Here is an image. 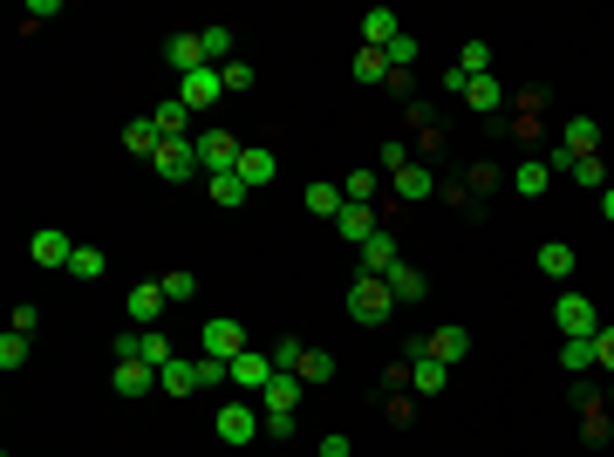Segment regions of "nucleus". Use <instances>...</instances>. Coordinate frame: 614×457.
I'll return each mask as SVG.
<instances>
[{
	"label": "nucleus",
	"instance_id": "obj_3",
	"mask_svg": "<svg viewBox=\"0 0 614 457\" xmlns=\"http://www.w3.org/2000/svg\"><path fill=\"white\" fill-rule=\"evenodd\" d=\"M198 348H205L212 362H239V355H246V328H239L232 314H212V321L198 328Z\"/></svg>",
	"mask_w": 614,
	"mask_h": 457
},
{
	"label": "nucleus",
	"instance_id": "obj_42",
	"mask_svg": "<svg viewBox=\"0 0 614 457\" xmlns=\"http://www.w3.org/2000/svg\"><path fill=\"white\" fill-rule=\"evenodd\" d=\"M219 82H226V96H239V89H253V69H246V62H226V69H219Z\"/></svg>",
	"mask_w": 614,
	"mask_h": 457
},
{
	"label": "nucleus",
	"instance_id": "obj_31",
	"mask_svg": "<svg viewBox=\"0 0 614 457\" xmlns=\"http://www.w3.org/2000/svg\"><path fill=\"white\" fill-rule=\"evenodd\" d=\"M335 226H342V239H355V246H362V239L376 232V212H369V205H342V219H335Z\"/></svg>",
	"mask_w": 614,
	"mask_h": 457
},
{
	"label": "nucleus",
	"instance_id": "obj_46",
	"mask_svg": "<svg viewBox=\"0 0 614 457\" xmlns=\"http://www.w3.org/2000/svg\"><path fill=\"white\" fill-rule=\"evenodd\" d=\"M594 355H601V369H614V328H601V335H594Z\"/></svg>",
	"mask_w": 614,
	"mask_h": 457
},
{
	"label": "nucleus",
	"instance_id": "obj_39",
	"mask_svg": "<svg viewBox=\"0 0 614 457\" xmlns=\"http://www.w3.org/2000/svg\"><path fill=\"white\" fill-rule=\"evenodd\" d=\"M103 267H110V260H103L96 246H76V260H69V273H76V280H103Z\"/></svg>",
	"mask_w": 614,
	"mask_h": 457
},
{
	"label": "nucleus",
	"instance_id": "obj_44",
	"mask_svg": "<svg viewBox=\"0 0 614 457\" xmlns=\"http://www.w3.org/2000/svg\"><path fill=\"white\" fill-rule=\"evenodd\" d=\"M35 321H41V307H35V301L14 307V335H35Z\"/></svg>",
	"mask_w": 614,
	"mask_h": 457
},
{
	"label": "nucleus",
	"instance_id": "obj_32",
	"mask_svg": "<svg viewBox=\"0 0 614 457\" xmlns=\"http://www.w3.org/2000/svg\"><path fill=\"white\" fill-rule=\"evenodd\" d=\"M157 287H164V301H171V307H185V301H192V294H198V273L171 267V273H164V280H157Z\"/></svg>",
	"mask_w": 614,
	"mask_h": 457
},
{
	"label": "nucleus",
	"instance_id": "obj_4",
	"mask_svg": "<svg viewBox=\"0 0 614 457\" xmlns=\"http://www.w3.org/2000/svg\"><path fill=\"white\" fill-rule=\"evenodd\" d=\"M553 321H560V335H567V342H594V335H601V314H594L587 294H560Z\"/></svg>",
	"mask_w": 614,
	"mask_h": 457
},
{
	"label": "nucleus",
	"instance_id": "obj_30",
	"mask_svg": "<svg viewBox=\"0 0 614 457\" xmlns=\"http://www.w3.org/2000/svg\"><path fill=\"white\" fill-rule=\"evenodd\" d=\"M348 69H355V82H389V55H383V48H355Z\"/></svg>",
	"mask_w": 614,
	"mask_h": 457
},
{
	"label": "nucleus",
	"instance_id": "obj_48",
	"mask_svg": "<svg viewBox=\"0 0 614 457\" xmlns=\"http://www.w3.org/2000/svg\"><path fill=\"white\" fill-rule=\"evenodd\" d=\"M601 219H608V226H614V185L601 191Z\"/></svg>",
	"mask_w": 614,
	"mask_h": 457
},
{
	"label": "nucleus",
	"instance_id": "obj_23",
	"mask_svg": "<svg viewBox=\"0 0 614 457\" xmlns=\"http://www.w3.org/2000/svg\"><path fill=\"white\" fill-rule=\"evenodd\" d=\"M157 144H164V130H157L151 116H137V123H123V151H137V157H157Z\"/></svg>",
	"mask_w": 614,
	"mask_h": 457
},
{
	"label": "nucleus",
	"instance_id": "obj_8",
	"mask_svg": "<svg viewBox=\"0 0 614 457\" xmlns=\"http://www.w3.org/2000/svg\"><path fill=\"white\" fill-rule=\"evenodd\" d=\"M219 96H226V82H219V69H192V76H178V103H185V110H212V103H219Z\"/></svg>",
	"mask_w": 614,
	"mask_h": 457
},
{
	"label": "nucleus",
	"instance_id": "obj_9",
	"mask_svg": "<svg viewBox=\"0 0 614 457\" xmlns=\"http://www.w3.org/2000/svg\"><path fill=\"white\" fill-rule=\"evenodd\" d=\"M28 260H35V267H69V260H76V239L62 226H41L35 239H28Z\"/></svg>",
	"mask_w": 614,
	"mask_h": 457
},
{
	"label": "nucleus",
	"instance_id": "obj_41",
	"mask_svg": "<svg viewBox=\"0 0 614 457\" xmlns=\"http://www.w3.org/2000/svg\"><path fill=\"white\" fill-rule=\"evenodd\" d=\"M567 178H580V185H601V191H608V164H601V157H574V171H567Z\"/></svg>",
	"mask_w": 614,
	"mask_h": 457
},
{
	"label": "nucleus",
	"instance_id": "obj_13",
	"mask_svg": "<svg viewBox=\"0 0 614 457\" xmlns=\"http://www.w3.org/2000/svg\"><path fill=\"white\" fill-rule=\"evenodd\" d=\"M116 396H151V389H157V369H151V362H137V355H116Z\"/></svg>",
	"mask_w": 614,
	"mask_h": 457
},
{
	"label": "nucleus",
	"instance_id": "obj_24",
	"mask_svg": "<svg viewBox=\"0 0 614 457\" xmlns=\"http://www.w3.org/2000/svg\"><path fill=\"white\" fill-rule=\"evenodd\" d=\"M198 48H205V62H212V69L239 62V55H232V28H219V21H212V28H198Z\"/></svg>",
	"mask_w": 614,
	"mask_h": 457
},
{
	"label": "nucleus",
	"instance_id": "obj_1",
	"mask_svg": "<svg viewBox=\"0 0 614 457\" xmlns=\"http://www.w3.org/2000/svg\"><path fill=\"white\" fill-rule=\"evenodd\" d=\"M389 307H396L389 280H376V273H355V280H348V321L376 328V321H389Z\"/></svg>",
	"mask_w": 614,
	"mask_h": 457
},
{
	"label": "nucleus",
	"instance_id": "obj_22",
	"mask_svg": "<svg viewBox=\"0 0 614 457\" xmlns=\"http://www.w3.org/2000/svg\"><path fill=\"white\" fill-rule=\"evenodd\" d=\"M301 205L314 212V219H342L348 191H342V185H307V191H301Z\"/></svg>",
	"mask_w": 614,
	"mask_h": 457
},
{
	"label": "nucleus",
	"instance_id": "obj_7",
	"mask_svg": "<svg viewBox=\"0 0 614 457\" xmlns=\"http://www.w3.org/2000/svg\"><path fill=\"white\" fill-rule=\"evenodd\" d=\"M273 376H280V362H273V348H267V355H260V348H246V355L232 362V389H246L253 403H260V389H267Z\"/></svg>",
	"mask_w": 614,
	"mask_h": 457
},
{
	"label": "nucleus",
	"instance_id": "obj_10",
	"mask_svg": "<svg viewBox=\"0 0 614 457\" xmlns=\"http://www.w3.org/2000/svg\"><path fill=\"white\" fill-rule=\"evenodd\" d=\"M410 355H437V362H444V369H458L464 355H471V335H464L458 321H451V328H437V335H430V342H417V348H410Z\"/></svg>",
	"mask_w": 614,
	"mask_h": 457
},
{
	"label": "nucleus",
	"instance_id": "obj_12",
	"mask_svg": "<svg viewBox=\"0 0 614 457\" xmlns=\"http://www.w3.org/2000/svg\"><path fill=\"white\" fill-rule=\"evenodd\" d=\"M389 267H403V260H396V232H389V226H376L369 239H362V273L389 280Z\"/></svg>",
	"mask_w": 614,
	"mask_h": 457
},
{
	"label": "nucleus",
	"instance_id": "obj_15",
	"mask_svg": "<svg viewBox=\"0 0 614 457\" xmlns=\"http://www.w3.org/2000/svg\"><path fill=\"white\" fill-rule=\"evenodd\" d=\"M164 62H171L178 76H192V69H212V62H205V48H198V35H171V41H164Z\"/></svg>",
	"mask_w": 614,
	"mask_h": 457
},
{
	"label": "nucleus",
	"instance_id": "obj_11",
	"mask_svg": "<svg viewBox=\"0 0 614 457\" xmlns=\"http://www.w3.org/2000/svg\"><path fill=\"white\" fill-rule=\"evenodd\" d=\"M151 164L164 171V178H192V171H198V144H192V137H164Z\"/></svg>",
	"mask_w": 614,
	"mask_h": 457
},
{
	"label": "nucleus",
	"instance_id": "obj_6",
	"mask_svg": "<svg viewBox=\"0 0 614 457\" xmlns=\"http://www.w3.org/2000/svg\"><path fill=\"white\" fill-rule=\"evenodd\" d=\"M212 430H219L226 444H253V437L267 430V417H260L253 403H219V417H212Z\"/></svg>",
	"mask_w": 614,
	"mask_h": 457
},
{
	"label": "nucleus",
	"instance_id": "obj_36",
	"mask_svg": "<svg viewBox=\"0 0 614 457\" xmlns=\"http://www.w3.org/2000/svg\"><path fill=\"white\" fill-rule=\"evenodd\" d=\"M294 376H301V382H328V376H335V355H328V348H307Z\"/></svg>",
	"mask_w": 614,
	"mask_h": 457
},
{
	"label": "nucleus",
	"instance_id": "obj_35",
	"mask_svg": "<svg viewBox=\"0 0 614 457\" xmlns=\"http://www.w3.org/2000/svg\"><path fill=\"white\" fill-rule=\"evenodd\" d=\"M342 191H348V205H369V198L383 191V178H376V171H348V178H342Z\"/></svg>",
	"mask_w": 614,
	"mask_h": 457
},
{
	"label": "nucleus",
	"instance_id": "obj_43",
	"mask_svg": "<svg viewBox=\"0 0 614 457\" xmlns=\"http://www.w3.org/2000/svg\"><path fill=\"white\" fill-rule=\"evenodd\" d=\"M301 355H307V342H280V348H273V362H280V369H287V376H294V369H301Z\"/></svg>",
	"mask_w": 614,
	"mask_h": 457
},
{
	"label": "nucleus",
	"instance_id": "obj_18",
	"mask_svg": "<svg viewBox=\"0 0 614 457\" xmlns=\"http://www.w3.org/2000/svg\"><path fill=\"white\" fill-rule=\"evenodd\" d=\"M396 35H403V28H396V7H369V14H362V48H389Z\"/></svg>",
	"mask_w": 614,
	"mask_h": 457
},
{
	"label": "nucleus",
	"instance_id": "obj_34",
	"mask_svg": "<svg viewBox=\"0 0 614 457\" xmlns=\"http://www.w3.org/2000/svg\"><path fill=\"white\" fill-rule=\"evenodd\" d=\"M205 185H212V198H219V205H246V178H239V171H219V178H205Z\"/></svg>",
	"mask_w": 614,
	"mask_h": 457
},
{
	"label": "nucleus",
	"instance_id": "obj_25",
	"mask_svg": "<svg viewBox=\"0 0 614 457\" xmlns=\"http://www.w3.org/2000/svg\"><path fill=\"white\" fill-rule=\"evenodd\" d=\"M389 191H396V198H430V191H437V178H430L423 164H403V171L389 178Z\"/></svg>",
	"mask_w": 614,
	"mask_h": 457
},
{
	"label": "nucleus",
	"instance_id": "obj_45",
	"mask_svg": "<svg viewBox=\"0 0 614 457\" xmlns=\"http://www.w3.org/2000/svg\"><path fill=\"white\" fill-rule=\"evenodd\" d=\"M403 164H410V151H403V144H383V171H389V178H396Z\"/></svg>",
	"mask_w": 614,
	"mask_h": 457
},
{
	"label": "nucleus",
	"instance_id": "obj_14",
	"mask_svg": "<svg viewBox=\"0 0 614 457\" xmlns=\"http://www.w3.org/2000/svg\"><path fill=\"white\" fill-rule=\"evenodd\" d=\"M164 287H157V280H144V287H130V321H137V328H157V314H164Z\"/></svg>",
	"mask_w": 614,
	"mask_h": 457
},
{
	"label": "nucleus",
	"instance_id": "obj_37",
	"mask_svg": "<svg viewBox=\"0 0 614 457\" xmlns=\"http://www.w3.org/2000/svg\"><path fill=\"white\" fill-rule=\"evenodd\" d=\"M458 69H464V76H492V48H485V41H464Z\"/></svg>",
	"mask_w": 614,
	"mask_h": 457
},
{
	"label": "nucleus",
	"instance_id": "obj_17",
	"mask_svg": "<svg viewBox=\"0 0 614 457\" xmlns=\"http://www.w3.org/2000/svg\"><path fill=\"white\" fill-rule=\"evenodd\" d=\"M594 144H601V123H594V116H574V123L560 130V151L567 157H594Z\"/></svg>",
	"mask_w": 614,
	"mask_h": 457
},
{
	"label": "nucleus",
	"instance_id": "obj_20",
	"mask_svg": "<svg viewBox=\"0 0 614 457\" xmlns=\"http://www.w3.org/2000/svg\"><path fill=\"white\" fill-rule=\"evenodd\" d=\"M512 191H519V198H546V191H553V171H546V157H526V164L512 171Z\"/></svg>",
	"mask_w": 614,
	"mask_h": 457
},
{
	"label": "nucleus",
	"instance_id": "obj_38",
	"mask_svg": "<svg viewBox=\"0 0 614 457\" xmlns=\"http://www.w3.org/2000/svg\"><path fill=\"white\" fill-rule=\"evenodd\" d=\"M383 55H389V76H410V62H417V35H396Z\"/></svg>",
	"mask_w": 614,
	"mask_h": 457
},
{
	"label": "nucleus",
	"instance_id": "obj_40",
	"mask_svg": "<svg viewBox=\"0 0 614 457\" xmlns=\"http://www.w3.org/2000/svg\"><path fill=\"white\" fill-rule=\"evenodd\" d=\"M21 362H28V335H14V328H7V335H0V369L14 376Z\"/></svg>",
	"mask_w": 614,
	"mask_h": 457
},
{
	"label": "nucleus",
	"instance_id": "obj_16",
	"mask_svg": "<svg viewBox=\"0 0 614 457\" xmlns=\"http://www.w3.org/2000/svg\"><path fill=\"white\" fill-rule=\"evenodd\" d=\"M239 178H246V185H273V178H280V157H273L267 144H246V157H239Z\"/></svg>",
	"mask_w": 614,
	"mask_h": 457
},
{
	"label": "nucleus",
	"instance_id": "obj_29",
	"mask_svg": "<svg viewBox=\"0 0 614 457\" xmlns=\"http://www.w3.org/2000/svg\"><path fill=\"white\" fill-rule=\"evenodd\" d=\"M151 123L164 130V137H185V130H192V110H185V103L171 96V103H157V110H151Z\"/></svg>",
	"mask_w": 614,
	"mask_h": 457
},
{
	"label": "nucleus",
	"instance_id": "obj_26",
	"mask_svg": "<svg viewBox=\"0 0 614 457\" xmlns=\"http://www.w3.org/2000/svg\"><path fill=\"white\" fill-rule=\"evenodd\" d=\"M539 273H546V280H567V273H574V246H567V239H546V246H539Z\"/></svg>",
	"mask_w": 614,
	"mask_h": 457
},
{
	"label": "nucleus",
	"instance_id": "obj_47",
	"mask_svg": "<svg viewBox=\"0 0 614 457\" xmlns=\"http://www.w3.org/2000/svg\"><path fill=\"white\" fill-rule=\"evenodd\" d=\"M314 457H348V437H342V430H335V437H321V451H314Z\"/></svg>",
	"mask_w": 614,
	"mask_h": 457
},
{
	"label": "nucleus",
	"instance_id": "obj_33",
	"mask_svg": "<svg viewBox=\"0 0 614 457\" xmlns=\"http://www.w3.org/2000/svg\"><path fill=\"white\" fill-rule=\"evenodd\" d=\"M594 362H601V355H594V342H567V335H560V369H567V376L594 369Z\"/></svg>",
	"mask_w": 614,
	"mask_h": 457
},
{
	"label": "nucleus",
	"instance_id": "obj_2",
	"mask_svg": "<svg viewBox=\"0 0 614 457\" xmlns=\"http://www.w3.org/2000/svg\"><path fill=\"white\" fill-rule=\"evenodd\" d=\"M239 157H246V144H239L232 130H198V171H205V178L239 171Z\"/></svg>",
	"mask_w": 614,
	"mask_h": 457
},
{
	"label": "nucleus",
	"instance_id": "obj_5",
	"mask_svg": "<svg viewBox=\"0 0 614 457\" xmlns=\"http://www.w3.org/2000/svg\"><path fill=\"white\" fill-rule=\"evenodd\" d=\"M123 355H137V362H151V369H171L178 362V348H171V335L164 328H123Z\"/></svg>",
	"mask_w": 614,
	"mask_h": 457
},
{
	"label": "nucleus",
	"instance_id": "obj_19",
	"mask_svg": "<svg viewBox=\"0 0 614 457\" xmlns=\"http://www.w3.org/2000/svg\"><path fill=\"white\" fill-rule=\"evenodd\" d=\"M444 376H451V369H444L437 355H410V389H417V396H444Z\"/></svg>",
	"mask_w": 614,
	"mask_h": 457
},
{
	"label": "nucleus",
	"instance_id": "obj_27",
	"mask_svg": "<svg viewBox=\"0 0 614 457\" xmlns=\"http://www.w3.org/2000/svg\"><path fill=\"white\" fill-rule=\"evenodd\" d=\"M157 389H164V396H192V389H198V362H171V369H157Z\"/></svg>",
	"mask_w": 614,
	"mask_h": 457
},
{
	"label": "nucleus",
	"instance_id": "obj_28",
	"mask_svg": "<svg viewBox=\"0 0 614 457\" xmlns=\"http://www.w3.org/2000/svg\"><path fill=\"white\" fill-rule=\"evenodd\" d=\"M389 294H396L403 307H417L423 301V273L410 267V260H403V267H389Z\"/></svg>",
	"mask_w": 614,
	"mask_h": 457
},
{
	"label": "nucleus",
	"instance_id": "obj_21",
	"mask_svg": "<svg viewBox=\"0 0 614 457\" xmlns=\"http://www.w3.org/2000/svg\"><path fill=\"white\" fill-rule=\"evenodd\" d=\"M464 103H471V110H485V116L505 110V82L499 76H471V82H464Z\"/></svg>",
	"mask_w": 614,
	"mask_h": 457
}]
</instances>
